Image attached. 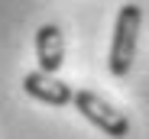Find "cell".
<instances>
[{
  "mask_svg": "<svg viewBox=\"0 0 149 139\" xmlns=\"http://www.w3.org/2000/svg\"><path fill=\"white\" fill-rule=\"evenodd\" d=\"M139 26H143V10L136 3L120 7L117 23H113V39H110V55H107V68L113 78H127L133 58H136V42H139Z\"/></svg>",
  "mask_w": 149,
  "mask_h": 139,
  "instance_id": "1",
  "label": "cell"
},
{
  "mask_svg": "<svg viewBox=\"0 0 149 139\" xmlns=\"http://www.w3.org/2000/svg\"><path fill=\"white\" fill-rule=\"evenodd\" d=\"M74 110L110 139L130 136V117L123 110H117L110 100H104L101 94H94V91H74Z\"/></svg>",
  "mask_w": 149,
  "mask_h": 139,
  "instance_id": "2",
  "label": "cell"
},
{
  "mask_svg": "<svg viewBox=\"0 0 149 139\" xmlns=\"http://www.w3.org/2000/svg\"><path fill=\"white\" fill-rule=\"evenodd\" d=\"M23 91L33 97V100H39V104H49V107H68V104H74V91L65 84V81H58L55 75H49V71H29V75H23Z\"/></svg>",
  "mask_w": 149,
  "mask_h": 139,
  "instance_id": "3",
  "label": "cell"
},
{
  "mask_svg": "<svg viewBox=\"0 0 149 139\" xmlns=\"http://www.w3.org/2000/svg\"><path fill=\"white\" fill-rule=\"evenodd\" d=\"M36 62L42 71L55 75L65 62V36L55 23H42L36 29Z\"/></svg>",
  "mask_w": 149,
  "mask_h": 139,
  "instance_id": "4",
  "label": "cell"
}]
</instances>
